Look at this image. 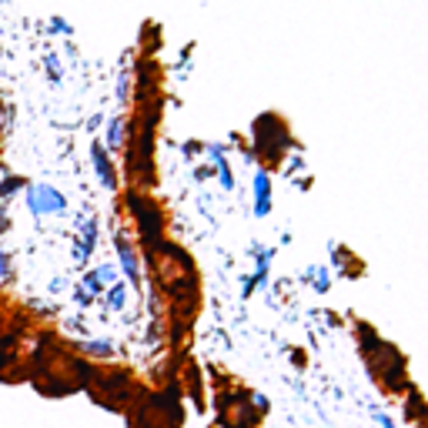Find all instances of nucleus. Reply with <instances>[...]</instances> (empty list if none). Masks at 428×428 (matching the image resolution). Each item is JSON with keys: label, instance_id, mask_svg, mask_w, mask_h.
<instances>
[{"label": "nucleus", "instance_id": "f257e3e1", "mask_svg": "<svg viewBox=\"0 0 428 428\" xmlns=\"http://www.w3.org/2000/svg\"><path fill=\"white\" fill-rule=\"evenodd\" d=\"M268 211H271V178L268 171H258L255 174V214L264 217Z\"/></svg>", "mask_w": 428, "mask_h": 428}, {"label": "nucleus", "instance_id": "f03ea898", "mask_svg": "<svg viewBox=\"0 0 428 428\" xmlns=\"http://www.w3.org/2000/svg\"><path fill=\"white\" fill-rule=\"evenodd\" d=\"M31 208L37 214H44V211H64V208H67V201H64L61 191H54V187H41V198H37V194H31Z\"/></svg>", "mask_w": 428, "mask_h": 428}, {"label": "nucleus", "instance_id": "7ed1b4c3", "mask_svg": "<svg viewBox=\"0 0 428 428\" xmlns=\"http://www.w3.org/2000/svg\"><path fill=\"white\" fill-rule=\"evenodd\" d=\"M91 157H94V168H97V178H101V184L104 187H114L117 184V178H114V168H110V161H107V154L101 144H94L91 148Z\"/></svg>", "mask_w": 428, "mask_h": 428}, {"label": "nucleus", "instance_id": "20e7f679", "mask_svg": "<svg viewBox=\"0 0 428 428\" xmlns=\"http://www.w3.org/2000/svg\"><path fill=\"white\" fill-rule=\"evenodd\" d=\"M208 154H211V164L217 168V178H221V187H234V178H231V168H228V161H224V151L221 148H208Z\"/></svg>", "mask_w": 428, "mask_h": 428}, {"label": "nucleus", "instance_id": "39448f33", "mask_svg": "<svg viewBox=\"0 0 428 428\" xmlns=\"http://www.w3.org/2000/svg\"><path fill=\"white\" fill-rule=\"evenodd\" d=\"M117 251H121V264H124V275L131 278V281H138V258H134V251H131V248L124 245V241H121V248H117Z\"/></svg>", "mask_w": 428, "mask_h": 428}, {"label": "nucleus", "instance_id": "423d86ee", "mask_svg": "<svg viewBox=\"0 0 428 428\" xmlns=\"http://www.w3.org/2000/svg\"><path fill=\"white\" fill-rule=\"evenodd\" d=\"M50 31H54V34H71L74 27H71L64 17H50Z\"/></svg>", "mask_w": 428, "mask_h": 428}, {"label": "nucleus", "instance_id": "0eeeda50", "mask_svg": "<svg viewBox=\"0 0 428 428\" xmlns=\"http://www.w3.org/2000/svg\"><path fill=\"white\" fill-rule=\"evenodd\" d=\"M107 144L117 148L121 144V121H110V134H107Z\"/></svg>", "mask_w": 428, "mask_h": 428}, {"label": "nucleus", "instance_id": "6e6552de", "mask_svg": "<svg viewBox=\"0 0 428 428\" xmlns=\"http://www.w3.org/2000/svg\"><path fill=\"white\" fill-rule=\"evenodd\" d=\"M17 187H20V178H7V181L0 184V194H14Z\"/></svg>", "mask_w": 428, "mask_h": 428}, {"label": "nucleus", "instance_id": "1a4fd4ad", "mask_svg": "<svg viewBox=\"0 0 428 428\" xmlns=\"http://www.w3.org/2000/svg\"><path fill=\"white\" fill-rule=\"evenodd\" d=\"M375 418H378V425H382V428H395V425H392V422H388V418H385L382 412H375Z\"/></svg>", "mask_w": 428, "mask_h": 428}]
</instances>
